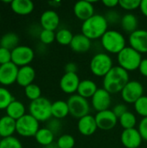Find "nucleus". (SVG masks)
Wrapping results in <instances>:
<instances>
[{"mask_svg": "<svg viewBox=\"0 0 147 148\" xmlns=\"http://www.w3.org/2000/svg\"><path fill=\"white\" fill-rule=\"evenodd\" d=\"M142 140L138 128L125 129L120 135V141L126 148H139Z\"/></svg>", "mask_w": 147, "mask_h": 148, "instance_id": "16", "label": "nucleus"}, {"mask_svg": "<svg viewBox=\"0 0 147 148\" xmlns=\"http://www.w3.org/2000/svg\"><path fill=\"white\" fill-rule=\"evenodd\" d=\"M120 25L122 29L130 35L138 29L139 19L134 14L129 12L122 16L120 20Z\"/></svg>", "mask_w": 147, "mask_h": 148, "instance_id": "25", "label": "nucleus"}, {"mask_svg": "<svg viewBox=\"0 0 147 148\" xmlns=\"http://www.w3.org/2000/svg\"><path fill=\"white\" fill-rule=\"evenodd\" d=\"M134 110L142 118L147 117V95H143L140 97L134 104Z\"/></svg>", "mask_w": 147, "mask_h": 148, "instance_id": "34", "label": "nucleus"}, {"mask_svg": "<svg viewBox=\"0 0 147 148\" xmlns=\"http://www.w3.org/2000/svg\"><path fill=\"white\" fill-rule=\"evenodd\" d=\"M65 73H73V74H77L78 71V66L75 62H68L65 65Z\"/></svg>", "mask_w": 147, "mask_h": 148, "instance_id": "44", "label": "nucleus"}, {"mask_svg": "<svg viewBox=\"0 0 147 148\" xmlns=\"http://www.w3.org/2000/svg\"><path fill=\"white\" fill-rule=\"evenodd\" d=\"M0 140H1V139H0Z\"/></svg>", "mask_w": 147, "mask_h": 148, "instance_id": "51", "label": "nucleus"}, {"mask_svg": "<svg viewBox=\"0 0 147 148\" xmlns=\"http://www.w3.org/2000/svg\"><path fill=\"white\" fill-rule=\"evenodd\" d=\"M119 123L124 130L135 128L137 125V117L133 112L127 111L119 118Z\"/></svg>", "mask_w": 147, "mask_h": 148, "instance_id": "31", "label": "nucleus"}, {"mask_svg": "<svg viewBox=\"0 0 147 148\" xmlns=\"http://www.w3.org/2000/svg\"><path fill=\"white\" fill-rule=\"evenodd\" d=\"M56 145L58 148H74L75 140L70 134H62L57 139Z\"/></svg>", "mask_w": 147, "mask_h": 148, "instance_id": "35", "label": "nucleus"}, {"mask_svg": "<svg viewBox=\"0 0 147 148\" xmlns=\"http://www.w3.org/2000/svg\"><path fill=\"white\" fill-rule=\"evenodd\" d=\"M80 82L81 80L77 74L65 73L60 80L59 86L63 93L73 95L77 92Z\"/></svg>", "mask_w": 147, "mask_h": 148, "instance_id": "15", "label": "nucleus"}, {"mask_svg": "<svg viewBox=\"0 0 147 148\" xmlns=\"http://www.w3.org/2000/svg\"><path fill=\"white\" fill-rule=\"evenodd\" d=\"M102 3L109 8V9H113L114 7H116L117 5H119V0H103Z\"/></svg>", "mask_w": 147, "mask_h": 148, "instance_id": "46", "label": "nucleus"}, {"mask_svg": "<svg viewBox=\"0 0 147 148\" xmlns=\"http://www.w3.org/2000/svg\"><path fill=\"white\" fill-rule=\"evenodd\" d=\"M108 23L104 15L94 14L81 24V33L90 40L101 39L108 30Z\"/></svg>", "mask_w": 147, "mask_h": 148, "instance_id": "2", "label": "nucleus"}, {"mask_svg": "<svg viewBox=\"0 0 147 148\" xmlns=\"http://www.w3.org/2000/svg\"><path fill=\"white\" fill-rule=\"evenodd\" d=\"M43 148H58V147H57L56 143H52V144H50V145H49L47 147H44Z\"/></svg>", "mask_w": 147, "mask_h": 148, "instance_id": "49", "label": "nucleus"}, {"mask_svg": "<svg viewBox=\"0 0 147 148\" xmlns=\"http://www.w3.org/2000/svg\"><path fill=\"white\" fill-rule=\"evenodd\" d=\"M113 68V58L105 52L95 54L90 60L89 69L91 73L98 77H105V75Z\"/></svg>", "mask_w": 147, "mask_h": 148, "instance_id": "5", "label": "nucleus"}, {"mask_svg": "<svg viewBox=\"0 0 147 148\" xmlns=\"http://www.w3.org/2000/svg\"><path fill=\"white\" fill-rule=\"evenodd\" d=\"M73 11L75 16L82 22L88 20L95 14L93 2L87 0L79 1L75 3L73 8Z\"/></svg>", "mask_w": 147, "mask_h": 148, "instance_id": "18", "label": "nucleus"}, {"mask_svg": "<svg viewBox=\"0 0 147 148\" xmlns=\"http://www.w3.org/2000/svg\"><path fill=\"white\" fill-rule=\"evenodd\" d=\"M35 78H36L35 69L30 65L23 66L19 68L18 69L16 83L21 87L26 88L27 86L33 83Z\"/></svg>", "mask_w": 147, "mask_h": 148, "instance_id": "21", "label": "nucleus"}, {"mask_svg": "<svg viewBox=\"0 0 147 148\" xmlns=\"http://www.w3.org/2000/svg\"><path fill=\"white\" fill-rule=\"evenodd\" d=\"M139 10H140L141 13L143 14V16L147 17V0H141Z\"/></svg>", "mask_w": 147, "mask_h": 148, "instance_id": "47", "label": "nucleus"}, {"mask_svg": "<svg viewBox=\"0 0 147 148\" xmlns=\"http://www.w3.org/2000/svg\"><path fill=\"white\" fill-rule=\"evenodd\" d=\"M142 60L143 58L141 54L130 46H126L117 55V62L119 63L118 66L128 73L139 69Z\"/></svg>", "mask_w": 147, "mask_h": 148, "instance_id": "4", "label": "nucleus"}, {"mask_svg": "<svg viewBox=\"0 0 147 148\" xmlns=\"http://www.w3.org/2000/svg\"><path fill=\"white\" fill-rule=\"evenodd\" d=\"M19 68L12 62L0 65V85L7 87L16 82Z\"/></svg>", "mask_w": 147, "mask_h": 148, "instance_id": "14", "label": "nucleus"}, {"mask_svg": "<svg viewBox=\"0 0 147 148\" xmlns=\"http://www.w3.org/2000/svg\"><path fill=\"white\" fill-rule=\"evenodd\" d=\"M138 130L143 139V140L147 141V117L142 118L138 124Z\"/></svg>", "mask_w": 147, "mask_h": 148, "instance_id": "42", "label": "nucleus"}, {"mask_svg": "<svg viewBox=\"0 0 147 148\" xmlns=\"http://www.w3.org/2000/svg\"><path fill=\"white\" fill-rule=\"evenodd\" d=\"M19 45V36L15 32H7L0 38V47L13 50Z\"/></svg>", "mask_w": 147, "mask_h": 148, "instance_id": "29", "label": "nucleus"}, {"mask_svg": "<svg viewBox=\"0 0 147 148\" xmlns=\"http://www.w3.org/2000/svg\"><path fill=\"white\" fill-rule=\"evenodd\" d=\"M139 148H141V147H139Z\"/></svg>", "mask_w": 147, "mask_h": 148, "instance_id": "52", "label": "nucleus"}, {"mask_svg": "<svg viewBox=\"0 0 147 148\" xmlns=\"http://www.w3.org/2000/svg\"><path fill=\"white\" fill-rule=\"evenodd\" d=\"M39 121L31 114H26L16 121V133L22 137H35L40 129Z\"/></svg>", "mask_w": 147, "mask_h": 148, "instance_id": "8", "label": "nucleus"}, {"mask_svg": "<svg viewBox=\"0 0 147 148\" xmlns=\"http://www.w3.org/2000/svg\"><path fill=\"white\" fill-rule=\"evenodd\" d=\"M51 114L52 117L62 120L69 114V108L68 102L62 100H58L52 102L51 105Z\"/></svg>", "mask_w": 147, "mask_h": 148, "instance_id": "27", "label": "nucleus"}, {"mask_svg": "<svg viewBox=\"0 0 147 148\" xmlns=\"http://www.w3.org/2000/svg\"><path fill=\"white\" fill-rule=\"evenodd\" d=\"M47 128H49L55 135L57 134L58 133H60L61 129H62V122L61 120L55 119V118H51L49 121H48L47 123Z\"/></svg>", "mask_w": 147, "mask_h": 148, "instance_id": "40", "label": "nucleus"}, {"mask_svg": "<svg viewBox=\"0 0 147 148\" xmlns=\"http://www.w3.org/2000/svg\"><path fill=\"white\" fill-rule=\"evenodd\" d=\"M73 37H74L73 33L71 32L70 29L67 28L58 29L55 32V41L62 46L70 45Z\"/></svg>", "mask_w": 147, "mask_h": 148, "instance_id": "30", "label": "nucleus"}, {"mask_svg": "<svg viewBox=\"0 0 147 148\" xmlns=\"http://www.w3.org/2000/svg\"><path fill=\"white\" fill-rule=\"evenodd\" d=\"M39 40L43 45H49L55 41V32L48 29H42L39 35Z\"/></svg>", "mask_w": 147, "mask_h": 148, "instance_id": "37", "label": "nucleus"}, {"mask_svg": "<svg viewBox=\"0 0 147 148\" xmlns=\"http://www.w3.org/2000/svg\"><path fill=\"white\" fill-rule=\"evenodd\" d=\"M129 73L120 66L113 68L103 77V88L112 94L120 93L129 82Z\"/></svg>", "mask_w": 147, "mask_h": 148, "instance_id": "1", "label": "nucleus"}, {"mask_svg": "<svg viewBox=\"0 0 147 148\" xmlns=\"http://www.w3.org/2000/svg\"><path fill=\"white\" fill-rule=\"evenodd\" d=\"M16 121L9 117L8 115H3L0 117V138H8L13 136L16 133Z\"/></svg>", "mask_w": 147, "mask_h": 148, "instance_id": "22", "label": "nucleus"}, {"mask_svg": "<svg viewBox=\"0 0 147 148\" xmlns=\"http://www.w3.org/2000/svg\"><path fill=\"white\" fill-rule=\"evenodd\" d=\"M141 0H119V5L121 9L132 11L137 10L140 6Z\"/></svg>", "mask_w": 147, "mask_h": 148, "instance_id": "38", "label": "nucleus"}, {"mask_svg": "<svg viewBox=\"0 0 147 148\" xmlns=\"http://www.w3.org/2000/svg\"><path fill=\"white\" fill-rule=\"evenodd\" d=\"M94 118L98 128L104 131H108L114 128L119 121V119L110 109L96 113Z\"/></svg>", "mask_w": 147, "mask_h": 148, "instance_id": "13", "label": "nucleus"}, {"mask_svg": "<svg viewBox=\"0 0 147 148\" xmlns=\"http://www.w3.org/2000/svg\"><path fill=\"white\" fill-rule=\"evenodd\" d=\"M97 90H98L97 84L94 81L89 79H85L81 81L77 89V95H79L80 96L85 99H88V98H92Z\"/></svg>", "mask_w": 147, "mask_h": 148, "instance_id": "24", "label": "nucleus"}, {"mask_svg": "<svg viewBox=\"0 0 147 148\" xmlns=\"http://www.w3.org/2000/svg\"><path fill=\"white\" fill-rule=\"evenodd\" d=\"M50 5H52L53 7H58L59 5H61V2L60 1H52L49 3Z\"/></svg>", "mask_w": 147, "mask_h": 148, "instance_id": "48", "label": "nucleus"}, {"mask_svg": "<svg viewBox=\"0 0 147 148\" xmlns=\"http://www.w3.org/2000/svg\"><path fill=\"white\" fill-rule=\"evenodd\" d=\"M55 136V135L49 128L42 127L38 130V132L35 135V140L39 145L44 147L54 143Z\"/></svg>", "mask_w": 147, "mask_h": 148, "instance_id": "28", "label": "nucleus"}, {"mask_svg": "<svg viewBox=\"0 0 147 148\" xmlns=\"http://www.w3.org/2000/svg\"><path fill=\"white\" fill-rule=\"evenodd\" d=\"M67 102L69 108V114L72 117L79 120L89 114L91 107L88 99H85L75 94L71 95Z\"/></svg>", "mask_w": 147, "mask_h": 148, "instance_id": "7", "label": "nucleus"}, {"mask_svg": "<svg viewBox=\"0 0 147 148\" xmlns=\"http://www.w3.org/2000/svg\"><path fill=\"white\" fill-rule=\"evenodd\" d=\"M113 113L116 115V117L119 119L120 117H121L125 113H126L128 110H127V107L126 104L124 103H119V104H116L113 109H112Z\"/></svg>", "mask_w": 147, "mask_h": 148, "instance_id": "43", "label": "nucleus"}, {"mask_svg": "<svg viewBox=\"0 0 147 148\" xmlns=\"http://www.w3.org/2000/svg\"><path fill=\"white\" fill-rule=\"evenodd\" d=\"M11 62V51L0 47V65L6 64Z\"/></svg>", "mask_w": 147, "mask_h": 148, "instance_id": "41", "label": "nucleus"}, {"mask_svg": "<svg viewBox=\"0 0 147 148\" xmlns=\"http://www.w3.org/2000/svg\"><path fill=\"white\" fill-rule=\"evenodd\" d=\"M5 112H6V115L14 119L15 121H17L24 114H26V108L22 101L14 100L7 107Z\"/></svg>", "mask_w": 147, "mask_h": 148, "instance_id": "26", "label": "nucleus"}, {"mask_svg": "<svg viewBox=\"0 0 147 148\" xmlns=\"http://www.w3.org/2000/svg\"><path fill=\"white\" fill-rule=\"evenodd\" d=\"M128 43L131 48L138 51L139 53H147V30L143 29H138L128 36Z\"/></svg>", "mask_w": 147, "mask_h": 148, "instance_id": "12", "label": "nucleus"}, {"mask_svg": "<svg viewBox=\"0 0 147 148\" xmlns=\"http://www.w3.org/2000/svg\"><path fill=\"white\" fill-rule=\"evenodd\" d=\"M101 44L107 53L118 55L126 47V39L119 30L108 29L101 38Z\"/></svg>", "mask_w": 147, "mask_h": 148, "instance_id": "3", "label": "nucleus"}, {"mask_svg": "<svg viewBox=\"0 0 147 148\" xmlns=\"http://www.w3.org/2000/svg\"><path fill=\"white\" fill-rule=\"evenodd\" d=\"M10 9L16 15L27 16L34 10L35 5L30 0H12Z\"/></svg>", "mask_w": 147, "mask_h": 148, "instance_id": "23", "label": "nucleus"}, {"mask_svg": "<svg viewBox=\"0 0 147 148\" xmlns=\"http://www.w3.org/2000/svg\"><path fill=\"white\" fill-rule=\"evenodd\" d=\"M139 71L141 74V75L147 77V58H144L139 65Z\"/></svg>", "mask_w": 147, "mask_h": 148, "instance_id": "45", "label": "nucleus"}, {"mask_svg": "<svg viewBox=\"0 0 147 148\" xmlns=\"http://www.w3.org/2000/svg\"><path fill=\"white\" fill-rule=\"evenodd\" d=\"M70 49L75 53H86L92 47V40L88 38L82 33L74 35L70 43Z\"/></svg>", "mask_w": 147, "mask_h": 148, "instance_id": "20", "label": "nucleus"}, {"mask_svg": "<svg viewBox=\"0 0 147 148\" xmlns=\"http://www.w3.org/2000/svg\"><path fill=\"white\" fill-rule=\"evenodd\" d=\"M0 19H1V15H0Z\"/></svg>", "mask_w": 147, "mask_h": 148, "instance_id": "50", "label": "nucleus"}, {"mask_svg": "<svg viewBox=\"0 0 147 148\" xmlns=\"http://www.w3.org/2000/svg\"><path fill=\"white\" fill-rule=\"evenodd\" d=\"M112 104V96L105 88H98L95 94L91 98L92 108L98 112L108 110Z\"/></svg>", "mask_w": 147, "mask_h": 148, "instance_id": "11", "label": "nucleus"}, {"mask_svg": "<svg viewBox=\"0 0 147 148\" xmlns=\"http://www.w3.org/2000/svg\"><path fill=\"white\" fill-rule=\"evenodd\" d=\"M104 16H105L108 24H116L118 23H120V20L122 17L120 16V12H118L115 10H110L107 11Z\"/></svg>", "mask_w": 147, "mask_h": 148, "instance_id": "39", "label": "nucleus"}, {"mask_svg": "<svg viewBox=\"0 0 147 148\" xmlns=\"http://www.w3.org/2000/svg\"><path fill=\"white\" fill-rule=\"evenodd\" d=\"M120 95L126 103L134 104L140 97L144 95V86L139 81H129V82L120 92Z\"/></svg>", "mask_w": 147, "mask_h": 148, "instance_id": "10", "label": "nucleus"}, {"mask_svg": "<svg viewBox=\"0 0 147 148\" xmlns=\"http://www.w3.org/2000/svg\"><path fill=\"white\" fill-rule=\"evenodd\" d=\"M35 58L34 49L27 45H18L11 50V62L18 68L29 65Z\"/></svg>", "mask_w": 147, "mask_h": 148, "instance_id": "9", "label": "nucleus"}, {"mask_svg": "<svg viewBox=\"0 0 147 148\" xmlns=\"http://www.w3.org/2000/svg\"><path fill=\"white\" fill-rule=\"evenodd\" d=\"M24 95L30 101H33L42 97V90L37 84L32 83L24 88Z\"/></svg>", "mask_w": 147, "mask_h": 148, "instance_id": "33", "label": "nucleus"}, {"mask_svg": "<svg viewBox=\"0 0 147 148\" xmlns=\"http://www.w3.org/2000/svg\"><path fill=\"white\" fill-rule=\"evenodd\" d=\"M77 129L79 133L84 136L93 135L98 129L94 116L89 114L79 119L77 122Z\"/></svg>", "mask_w": 147, "mask_h": 148, "instance_id": "19", "label": "nucleus"}, {"mask_svg": "<svg viewBox=\"0 0 147 148\" xmlns=\"http://www.w3.org/2000/svg\"><path fill=\"white\" fill-rule=\"evenodd\" d=\"M51 105L52 102L49 99L42 96L36 101H30L29 105V114L39 122L48 121L52 118Z\"/></svg>", "mask_w": 147, "mask_h": 148, "instance_id": "6", "label": "nucleus"}, {"mask_svg": "<svg viewBox=\"0 0 147 148\" xmlns=\"http://www.w3.org/2000/svg\"><path fill=\"white\" fill-rule=\"evenodd\" d=\"M14 100L11 92L5 87L0 86V110H5Z\"/></svg>", "mask_w": 147, "mask_h": 148, "instance_id": "32", "label": "nucleus"}, {"mask_svg": "<svg viewBox=\"0 0 147 148\" xmlns=\"http://www.w3.org/2000/svg\"><path fill=\"white\" fill-rule=\"evenodd\" d=\"M0 148H23L22 142L15 136L1 139Z\"/></svg>", "mask_w": 147, "mask_h": 148, "instance_id": "36", "label": "nucleus"}, {"mask_svg": "<svg viewBox=\"0 0 147 148\" xmlns=\"http://www.w3.org/2000/svg\"><path fill=\"white\" fill-rule=\"evenodd\" d=\"M60 25V16L54 10L43 11L40 16V26L43 29L55 31Z\"/></svg>", "mask_w": 147, "mask_h": 148, "instance_id": "17", "label": "nucleus"}]
</instances>
